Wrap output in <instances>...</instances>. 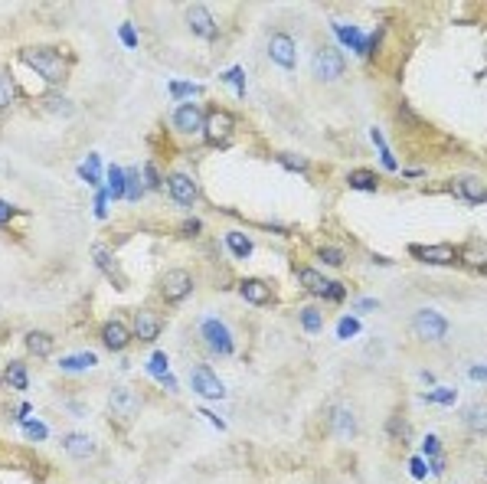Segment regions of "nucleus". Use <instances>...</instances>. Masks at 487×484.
<instances>
[{
	"label": "nucleus",
	"mask_w": 487,
	"mask_h": 484,
	"mask_svg": "<svg viewBox=\"0 0 487 484\" xmlns=\"http://www.w3.org/2000/svg\"><path fill=\"white\" fill-rule=\"evenodd\" d=\"M20 59H23L37 75H43L46 82H52V86L66 79V59L56 50H50V46H26V50L20 52Z\"/></svg>",
	"instance_id": "f257e3e1"
},
{
	"label": "nucleus",
	"mask_w": 487,
	"mask_h": 484,
	"mask_svg": "<svg viewBox=\"0 0 487 484\" xmlns=\"http://www.w3.org/2000/svg\"><path fill=\"white\" fill-rule=\"evenodd\" d=\"M200 334H203V340H206V347H210L212 354H219V357H229V354L236 350V340H232L229 327H226L219 318H203Z\"/></svg>",
	"instance_id": "f03ea898"
},
{
	"label": "nucleus",
	"mask_w": 487,
	"mask_h": 484,
	"mask_svg": "<svg viewBox=\"0 0 487 484\" xmlns=\"http://www.w3.org/2000/svg\"><path fill=\"white\" fill-rule=\"evenodd\" d=\"M190 291H193V275H190L187 269H170V272L161 278V295H163V301H170V304H180Z\"/></svg>",
	"instance_id": "7ed1b4c3"
},
{
	"label": "nucleus",
	"mask_w": 487,
	"mask_h": 484,
	"mask_svg": "<svg viewBox=\"0 0 487 484\" xmlns=\"http://www.w3.org/2000/svg\"><path fill=\"white\" fill-rule=\"evenodd\" d=\"M344 69H347V62H344V56H340L334 46H321V50L314 52V75H317L321 82H334V79H340Z\"/></svg>",
	"instance_id": "20e7f679"
},
{
	"label": "nucleus",
	"mask_w": 487,
	"mask_h": 484,
	"mask_svg": "<svg viewBox=\"0 0 487 484\" xmlns=\"http://www.w3.org/2000/svg\"><path fill=\"white\" fill-rule=\"evenodd\" d=\"M232 128H236V118L223 108H210V115L203 118V131H206L210 144H226L232 137Z\"/></svg>",
	"instance_id": "39448f33"
},
{
	"label": "nucleus",
	"mask_w": 487,
	"mask_h": 484,
	"mask_svg": "<svg viewBox=\"0 0 487 484\" xmlns=\"http://www.w3.org/2000/svg\"><path fill=\"white\" fill-rule=\"evenodd\" d=\"M413 327H415V334L422 337V340H441V337L448 334V321H445L438 311H432V308L415 311Z\"/></svg>",
	"instance_id": "423d86ee"
},
{
	"label": "nucleus",
	"mask_w": 487,
	"mask_h": 484,
	"mask_svg": "<svg viewBox=\"0 0 487 484\" xmlns=\"http://www.w3.org/2000/svg\"><path fill=\"white\" fill-rule=\"evenodd\" d=\"M190 386H193V393L203 399H223L226 396L223 380H219L210 367H197V370L190 373Z\"/></svg>",
	"instance_id": "0eeeda50"
},
{
	"label": "nucleus",
	"mask_w": 487,
	"mask_h": 484,
	"mask_svg": "<svg viewBox=\"0 0 487 484\" xmlns=\"http://www.w3.org/2000/svg\"><path fill=\"white\" fill-rule=\"evenodd\" d=\"M187 26L190 30H193V33H197V37L200 39H216L219 37V30H216V20H212V13L206 10V7H203V3H190L187 10Z\"/></svg>",
	"instance_id": "6e6552de"
},
{
	"label": "nucleus",
	"mask_w": 487,
	"mask_h": 484,
	"mask_svg": "<svg viewBox=\"0 0 487 484\" xmlns=\"http://www.w3.org/2000/svg\"><path fill=\"white\" fill-rule=\"evenodd\" d=\"M167 193H170V200L174 203H180V206H193L197 200H200V190H197V184H193V177L187 174H170V180H167Z\"/></svg>",
	"instance_id": "1a4fd4ad"
},
{
	"label": "nucleus",
	"mask_w": 487,
	"mask_h": 484,
	"mask_svg": "<svg viewBox=\"0 0 487 484\" xmlns=\"http://www.w3.org/2000/svg\"><path fill=\"white\" fill-rule=\"evenodd\" d=\"M268 56H272V62L281 66V69H295V62H298L295 39L285 37V33H275V37L268 39Z\"/></svg>",
	"instance_id": "9d476101"
},
{
	"label": "nucleus",
	"mask_w": 487,
	"mask_h": 484,
	"mask_svg": "<svg viewBox=\"0 0 487 484\" xmlns=\"http://www.w3.org/2000/svg\"><path fill=\"white\" fill-rule=\"evenodd\" d=\"M163 331V321L161 314H154V311H138L135 314V324H131V337H138V340H144V344H150V340H157Z\"/></svg>",
	"instance_id": "9b49d317"
},
{
	"label": "nucleus",
	"mask_w": 487,
	"mask_h": 484,
	"mask_svg": "<svg viewBox=\"0 0 487 484\" xmlns=\"http://www.w3.org/2000/svg\"><path fill=\"white\" fill-rule=\"evenodd\" d=\"M63 452L75 461H86L95 455V442L88 432H66L63 435Z\"/></svg>",
	"instance_id": "f8f14e48"
},
{
	"label": "nucleus",
	"mask_w": 487,
	"mask_h": 484,
	"mask_svg": "<svg viewBox=\"0 0 487 484\" xmlns=\"http://www.w3.org/2000/svg\"><path fill=\"white\" fill-rule=\"evenodd\" d=\"M108 406L118 419H131L135 412H138V396H135V389H128V386H115L112 393H108Z\"/></svg>",
	"instance_id": "ddd939ff"
},
{
	"label": "nucleus",
	"mask_w": 487,
	"mask_h": 484,
	"mask_svg": "<svg viewBox=\"0 0 487 484\" xmlns=\"http://www.w3.org/2000/svg\"><path fill=\"white\" fill-rule=\"evenodd\" d=\"M170 124H174L180 135H197L203 128V112L197 105H180V108L170 115Z\"/></svg>",
	"instance_id": "4468645a"
},
{
	"label": "nucleus",
	"mask_w": 487,
	"mask_h": 484,
	"mask_svg": "<svg viewBox=\"0 0 487 484\" xmlns=\"http://www.w3.org/2000/svg\"><path fill=\"white\" fill-rule=\"evenodd\" d=\"M415 259L428 262V265H451V262L458 259V252L455 246H409Z\"/></svg>",
	"instance_id": "2eb2a0df"
},
{
	"label": "nucleus",
	"mask_w": 487,
	"mask_h": 484,
	"mask_svg": "<svg viewBox=\"0 0 487 484\" xmlns=\"http://www.w3.org/2000/svg\"><path fill=\"white\" fill-rule=\"evenodd\" d=\"M357 429H360V425H357V416H353V409H350V406H344V403H340V406H334V409H330V432H334V435H347V438H353V435H357Z\"/></svg>",
	"instance_id": "dca6fc26"
},
{
	"label": "nucleus",
	"mask_w": 487,
	"mask_h": 484,
	"mask_svg": "<svg viewBox=\"0 0 487 484\" xmlns=\"http://www.w3.org/2000/svg\"><path fill=\"white\" fill-rule=\"evenodd\" d=\"M101 340H105V347L108 350H125L131 344V327L125 321H105L101 327Z\"/></svg>",
	"instance_id": "f3484780"
},
{
	"label": "nucleus",
	"mask_w": 487,
	"mask_h": 484,
	"mask_svg": "<svg viewBox=\"0 0 487 484\" xmlns=\"http://www.w3.org/2000/svg\"><path fill=\"white\" fill-rule=\"evenodd\" d=\"M239 295H242V301H249V304H268L272 301V288L265 285L262 278H242L239 282Z\"/></svg>",
	"instance_id": "a211bd4d"
},
{
	"label": "nucleus",
	"mask_w": 487,
	"mask_h": 484,
	"mask_svg": "<svg viewBox=\"0 0 487 484\" xmlns=\"http://www.w3.org/2000/svg\"><path fill=\"white\" fill-rule=\"evenodd\" d=\"M298 278H301V285L308 288L311 295H317V298H327V301H330V285H334V282H327L324 275H317L314 269H301Z\"/></svg>",
	"instance_id": "6ab92c4d"
},
{
	"label": "nucleus",
	"mask_w": 487,
	"mask_h": 484,
	"mask_svg": "<svg viewBox=\"0 0 487 484\" xmlns=\"http://www.w3.org/2000/svg\"><path fill=\"white\" fill-rule=\"evenodd\" d=\"M26 350L33 357H50L52 350H56V337L46 334V331H30L26 334Z\"/></svg>",
	"instance_id": "aec40b11"
},
{
	"label": "nucleus",
	"mask_w": 487,
	"mask_h": 484,
	"mask_svg": "<svg viewBox=\"0 0 487 484\" xmlns=\"http://www.w3.org/2000/svg\"><path fill=\"white\" fill-rule=\"evenodd\" d=\"M451 190L461 200H471V203H481V200H484V184L475 180V177H458V180L451 184Z\"/></svg>",
	"instance_id": "412c9836"
},
{
	"label": "nucleus",
	"mask_w": 487,
	"mask_h": 484,
	"mask_svg": "<svg viewBox=\"0 0 487 484\" xmlns=\"http://www.w3.org/2000/svg\"><path fill=\"white\" fill-rule=\"evenodd\" d=\"M0 383L13 386V389H26L30 386V376H26V367L20 360L7 363V370H3V376H0Z\"/></svg>",
	"instance_id": "4be33fe9"
},
{
	"label": "nucleus",
	"mask_w": 487,
	"mask_h": 484,
	"mask_svg": "<svg viewBox=\"0 0 487 484\" xmlns=\"http://www.w3.org/2000/svg\"><path fill=\"white\" fill-rule=\"evenodd\" d=\"M226 246H229V252H232L236 259H249L252 255V239L246 236V233H239V229L226 233Z\"/></svg>",
	"instance_id": "5701e85b"
},
{
	"label": "nucleus",
	"mask_w": 487,
	"mask_h": 484,
	"mask_svg": "<svg viewBox=\"0 0 487 484\" xmlns=\"http://www.w3.org/2000/svg\"><path fill=\"white\" fill-rule=\"evenodd\" d=\"M347 186L350 190H366V193H373L376 186H379V180H376V174L373 171H350L347 174Z\"/></svg>",
	"instance_id": "b1692460"
},
{
	"label": "nucleus",
	"mask_w": 487,
	"mask_h": 484,
	"mask_svg": "<svg viewBox=\"0 0 487 484\" xmlns=\"http://www.w3.org/2000/svg\"><path fill=\"white\" fill-rule=\"evenodd\" d=\"M334 33H337L340 39H344V43H347V46H353V50L357 52H363V33L360 30H353V26H344V23H334Z\"/></svg>",
	"instance_id": "393cba45"
},
{
	"label": "nucleus",
	"mask_w": 487,
	"mask_h": 484,
	"mask_svg": "<svg viewBox=\"0 0 487 484\" xmlns=\"http://www.w3.org/2000/svg\"><path fill=\"white\" fill-rule=\"evenodd\" d=\"M144 193V184H141V171H125V200H141Z\"/></svg>",
	"instance_id": "a878e982"
},
{
	"label": "nucleus",
	"mask_w": 487,
	"mask_h": 484,
	"mask_svg": "<svg viewBox=\"0 0 487 484\" xmlns=\"http://www.w3.org/2000/svg\"><path fill=\"white\" fill-rule=\"evenodd\" d=\"M301 327H304L308 334H321V327H324L321 311H317V308H304V311H301Z\"/></svg>",
	"instance_id": "bb28decb"
},
{
	"label": "nucleus",
	"mask_w": 487,
	"mask_h": 484,
	"mask_svg": "<svg viewBox=\"0 0 487 484\" xmlns=\"http://www.w3.org/2000/svg\"><path fill=\"white\" fill-rule=\"evenodd\" d=\"M59 367L63 370H88V367H95V354H75V357H63L59 360Z\"/></svg>",
	"instance_id": "cd10ccee"
},
{
	"label": "nucleus",
	"mask_w": 487,
	"mask_h": 484,
	"mask_svg": "<svg viewBox=\"0 0 487 484\" xmlns=\"http://www.w3.org/2000/svg\"><path fill=\"white\" fill-rule=\"evenodd\" d=\"M99 171H101L99 154H88V157H86V164L79 167V177H82L86 184H99Z\"/></svg>",
	"instance_id": "c85d7f7f"
},
{
	"label": "nucleus",
	"mask_w": 487,
	"mask_h": 484,
	"mask_svg": "<svg viewBox=\"0 0 487 484\" xmlns=\"http://www.w3.org/2000/svg\"><path fill=\"white\" fill-rule=\"evenodd\" d=\"M108 190L112 197H125V171L118 164H108Z\"/></svg>",
	"instance_id": "c756f323"
},
{
	"label": "nucleus",
	"mask_w": 487,
	"mask_h": 484,
	"mask_svg": "<svg viewBox=\"0 0 487 484\" xmlns=\"http://www.w3.org/2000/svg\"><path fill=\"white\" fill-rule=\"evenodd\" d=\"M92 259H95V265H99L101 272H115V259H112V252L101 246V242H95V246H92Z\"/></svg>",
	"instance_id": "7c9ffc66"
},
{
	"label": "nucleus",
	"mask_w": 487,
	"mask_h": 484,
	"mask_svg": "<svg viewBox=\"0 0 487 484\" xmlns=\"http://www.w3.org/2000/svg\"><path fill=\"white\" fill-rule=\"evenodd\" d=\"M317 259L321 262H327V265H344V249H337V246H321L317 249Z\"/></svg>",
	"instance_id": "2f4dec72"
},
{
	"label": "nucleus",
	"mask_w": 487,
	"mask_h": 484,
	"mask_svg": "<svg viewBox=\"0 0 487 484\" xmlns=\"http://www.w3.org/2000/svg\"><path fill=\"white\" fill-rule=\"evenodd\" d=\"M223 82H229V86L236 88V95H246V72H242L239 66H232L229 72H223Z\"/></svg>",
	"instance_id": "473e14b6"
},
{
	"label": "nucleus",
	"mask_w": 487,
	"mask_h": 484,
	"mask_svg": "<svg viewBox=\"0 0 487 484\" xmlns=\"http://www.w3.org/2000/svg\"><path fill=\"white\" fill-rule=\"evenodd\" d=\"M357 334H360V321L357 318H340V324H337L340 340H350V337H357Z\"/></svg>",
	"instance_id": "72a5a7b5"
},
{
	"label": "nucleus",
	"mask_w": 487,
	"mask_h": 484,
	"mask_svg": "<svg viewBox=\"0 0 487 484\" xmlns=\"http://www.w3.org/2000/svg\"><path fill=\"white\" fill-rule=\"evenodd\" d=\"M23 432H26V438H33V442H43L46 435H50V429L43 423H33V419H26L23 423Z\"/></svg>",
	"instance_id": "f704fd0d"
},
{
	"label": "nucleus",
	"mask_w": 487,
	"mask_h": 484,
	"mask_svg": "<svg viewBox=\"0 0 487 484\" xmlns=\"http://www.w3.org/2000/svg\"><path fill=\"white\" fill-rule=\"evenodd\" d=\"M197 92H203V88L193 86V82H170V95L174 99H187V95H197Z\"/></svg>",
	"instance_id": "c9c22d12"
},
{
	"label": "nucleus",
	"mask_w": 487,
	"mask_h": 484,
	"mask_svg": "<svg viewBox=\"0 0 487 484\" xmlns=\"http://www.w3.org/2000/svg\"><path fill=\"white\" fill-rule=\"evenodd\" d=\"M148 370L154 373V376H163V373H167V354H161V350H157V354H150Z\"/></svg>",
	"instance_id": "e433bc0d"
},
{
	"label": "nucleus",
	"mask_w": 487,
	"mask_h": 484,
	"mask_svg": "<svg viewBox=\"0 0 487 484\" xmlns=\"http://www.w3.org/2000/svg\"><path fill=\"white\" fill-rule=\"evenodd\" d=\"M278 161L285 164V167H291V171H308V161L304 157H298V154H278Z\"/></svg>",
	"instance_id": "4c0bfd02"
},
{
	"label": "nucleus",
	"mask_w": 487,
	"mask_h": 484,
	"mask_svg": "<svg viewBox=\"0 0 487 484\" xmlns=\"http://www.w3.org/2000/svg\"><path fill=\"white\" fill-rule=\"evenodd\" d=\"M13 101V82L7 75H0V108H7Z\"/></svg>",
	"instance_id": "58836bf2"
},
{
	"label": "nucleus",
	"mask_w": 487,
	"mask_h": 484,
	"mask_svg": "<svg viewBox=\"0 0 487 484\" xmlns=\"http://www.w3.org/2000/svg\"><path fill=\"white\" fill-rule=\"evenodd\" d=\"M118 37H121V43H125V46H138V30H135L131 23H121Z\"/></svg>",
	"instance_id": "ea45409f"
},
{
	"label": "nucleus",
	"mask_w": 487,
	"mask_h": 484,
	"mask_svg": "<svg viewBox=\"0 0 487 484\" xmlns=\"http://www.w3.org/2000/svg\"><path fill=\"white\" fill-rule=\"evenodd\" d=\"M428 399H432V403H441V406H451V403L458 399V393H455V389H435Z\"/></svg>",
	"instance_id": "a19ab883"
},
{
	"label": "nucleus",
	"mask_w": 487,
	"mask_h": 484,
	"mask_svg": "<svg viewBox=\"0 0 487 484\" xmlns=\"http://www.w3.org/2000/svg\"><path fill=\"white\" fill-rule=\"evenodd\" d=\"M389 435H392V438H399V442H406V438H409L406 423H402V419H389Z\"/></svg>",
	"instance_id": "79ce46f5"
},
{
	"label": "nucleus",
	"mask_w": 487,
	"mask_h": 484,
	"mask_svg": "<svg viewBox=\"0 0 487 484\" xmlns=\"http://www.w3.org/2000/svg\"><path fill=\"white\" fill-rule=\"evenodd\" d=\"M409 472H413L415 481H425L428 478V465H425L422 458H413V465H409Z\"/></svg>",
	"instance_id": "37998d69"
},
{
	"label": "nucleus",
	"mask_w": 487,
	"mask_h": 484,
	"mask_svg": "<svg viewBox=\"0 0 487 484\" xmlns=\"http://www.w3.org/2000/svg\"><path fill=\"white\" fill-rule=\"evenodd\" d=\"M464 419H468V425H477V432H484V409H481V406H477V409H471Z\"/></svg>",
	"instance_id": "c03bdc74"
},
{
	"label": "nucleus",
	"mask_w": 487,
	"mask_h": 484,
	"mask_svg": "<svg viewBox=\"0 0 487 484\" xmlns=\"http://www.w3.org/2000/svg\"><path fill=\"white\" fill-rule=\"evenodd\" d=\"M144 180H148L150 190H157V186H161V177H157V167H154V164H148V167H144Z\"/></svg>",
	"instance_id": "a18cd8bd"
},
{
	"label": "nucleus",
	"mask_w": 487,
	"mask_h": 484,
	"mask_svg": "<svg viewBox=\"0 0 487 484\" xmlns=\"http://www.w3.org/2000/svg\"><path fill=\"white\" fill-rule=\"evenodd\" d=\"M464 259L471 262V265L477 262V269H484V252H481V249H477V252H475V249H468V252H464Z\"/></svg>",
	"instance_id": "49530a36"
},
{
	"label": "nucleus",
	"mask_w": 487,
	"mask_h": 484,
	"mask_svg": "<svg viewBox=\"0 0 487 484\" xmlns=\"http://www.w3.org/2000/svg\"><path fill=\"white\" fill-rule=\"evenodd\" d=\"M180 233H183V236H197V233H200V220H187V223L180 226Z\"/></svg>",
	"instance_id": "de8ad7c7"
},
{
	"label": "nucleus",
	"mask_w": 487,
	"mask_h": 484,
	"mask_svg": "<svg viewBox=\"0 0 487 484\" xmlns=\"http://www.w3.org/2000/svg\"><path fill=\"white\" fill-rule=\"evenodd\" d=\"M468 376H471V380H475V383H484V376H487L484 363H477V367H471V370H468Z\"/></svg>",
	"instance_id": "09e8293b"
},
{
	"label": "nucleus",
	"mask_w": 487,
	"mask_h": 484,
	"mask_svg": "<svg viewBox=\"0 0 487 484\" xmlns=\"http://www.w3.org/2000/svg\"><path fill=\"white\" fill-rule=\"evenodd\" d=\"M105 197H108V190H99V197H95V216H105Z\"/></svg>",
	"instance_id": "8fccbe9b"
},
{
	"label": "nucleus",
	"mask_w": 487,
	"mask_h": 484,
	"mask_svg": "<svg viewBox=\"0 0 487 484\" xmlns=\"http://www.w3.org/2000/svg\"><path fill=\"white\" fill-rule=\"evenodd\" d=\"M425 455H432V458L438 455V438H435V435H428V438H425Z\"/></svg>",
	"instance_id": "3c124183"
},
{
	"label": "nucleus",
	"mask_w": 487,
	"mask_h": 484,
	"mask_svg": "<svg viewBox=\"0 0 487 484\" xmlns=\"http://www.w3.org/2000/svg\"><path fill=\"white\" fill-rule=\"evenodd\" d=\"M30 412H33V406H30V403H20V409H17V419H20V423H26V419H30Z\"/></svg>",
	"instance_id": "603ef678"
},
{
	"label": "nucleus",
	"mask_w": 487,
	"mask_h": 484,
	"mask_svg": "<svg viewBox=\"0 0 487 484\" xmlns=\"http://www.w3.org/2000/svg\"><path fill=\"white\" fill-rule=\"evenodd\" d=\"M161 383L167 386L170 393H174V389H177V376H174V373H163V376H161Z\"/></svg>",
	"instance_id": "864d4df0"
},
{
	"label": "nucleus",
	"mask_w": 487,
	"mask_h": 484,
	"mask_svg": "<svg viewBox=\"0 0 487 484\" xmlns=\"http://www.w3.org/2000/svg\"><path fill=\"white\" fill-rule=\"evenodd\" d=\"M357 311H376V301L373 298H360V301H357Z\"/></svg>",
	"instance_id": "5fc2aeb1"
},
{
	"label": "nucleus",
	"mask_w": 487,
	"mask_h": 484,
	"mask_svg": "<svg viewBox=\"0 0 487 484\" xmlns=\"http://www.w3.org/2000/svg\"><path fill=\"white\" fill-rule=\"evenodd\" d=\"M10 216H13V210H10V206H7V203H3V200H0V226L7 223Z\"/></svg>",
	"instance_id": "6e6d98bb"
},
{
	"label": "nucleus",
	"mask_w": 487,
	"mask_h": 484,
	"mask_svg": "<svg viewBox=\"0 0 487 484\" xmlns=\"http://www.w3.org/2000/svg\"><path fill=\"white\" fill-rule=\"evenodd\" d=\"M69 412H72V416H86V406H82V403H69Z\"/></svg>",
	"instance_id": "4d7b16f0"
},
{
	"label": "nucleus",
	"mask_w": 487,
	"mask_h": 484,
	"mask_svg": "<svg viewBox=\"0 0 487 484\" xmlns=\"http://www.w3.org/2000/svg\"><path fill=\"white\" fill-rule=\"evenodd\" d=\"M419 380H422L425 386H432V383H435V376H432V373H428V370H422V373H419Z\"/></svg>",
	"instance_id": "13d9d810"
},
{
	"label": "nucleus",
	"mask_w": 487,
	"mask_h": 484,
	"mask_svg": "<svg viewBox=\"0 0 487 484\" xmlns=\"http://www.w3.org/2000/svg\"><path fill=\"white\" fill-rule=\"evenodd\" d=\"M432 472H435V474H445V461L435 458V461H432Z\"/></svg>",
	"instance_id": "bf43d9fd"
}]
</instances>
